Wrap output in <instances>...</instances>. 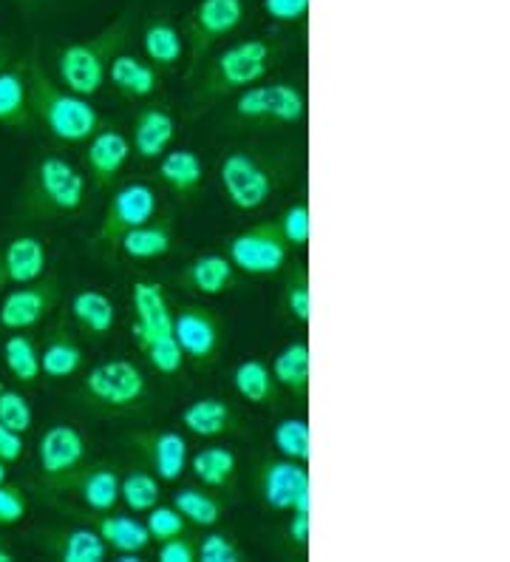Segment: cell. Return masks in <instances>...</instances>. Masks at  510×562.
I'll return each instance as SVG.
<instances>
[{"mask_svg":"<svg viewBox=\"0 0 510 562\" xmlns=\"http://www.w3.org/2000/svg\"><path fill=\"white\" fill-rule=\"evenodd\" d=\"M284 57V46L270 37H245L225 46L207 66H202L199 82L188 100V117H202L204 111L222 103L225 97L238 94L241 89L261 82ZM196 80V77H193Z\"/></svg>","mask_w":510,"mask_h":562,"instance_id":"cell-1","label":"cell"},{"mask_svg":"<svg viewBox=\"0 0 510 562\" xmlns=\"http://www.w3.org/2000/svg\"><path fill=\"white\" fill-rule=\"evenodd\" d=\"M26 89L34 123L43 125L57 143H89L97 131L109 125L100 111L89 103V97L66 89L60 80L43 69L37 57L26 60Z\"/></svg>","mask_w":510,"mask_h":562,"instance_id":"cell-2","label":"cell"},{"mask_svg":"<svg viewBox=\"0 0 510 562\" xmlns=\"http://www.w3.org/2000/svg\"><path fill=\"white\" fill-rule=\"evenodd\" d=\"M89 177L60 154H43L32 162L23 179L18 211L26 220H63L86 205Z\"/></svg>","mask_w":510,"mask_h":562,"instance_id":"cell-3","label":"cell"},{"mask_svg":"<svg viewBox=\"0 0 510 562\" xmlns=\"http://www.w3.org/2000/svg\"><path fill=\"white\" fill-rule=\"evenodd\" d=\"M134 37V18L131 12L120 14L114 23L97 32L89 41L68 43L55 52L57 80L75 94L94 97L109 82V66L120 52H125Z\"/></svg>","mask_w":510,"mask_h":562,"instance_id":"cell-4","label":"cell"},{"mask_svg":"<svg viewBox=\"0 0 510 562\" xmlns=\"http://www.w3.org/2000/svg\"><path fill=\"white\" fill-rule=\"evenodd\" d=\"M286 177V162L279 154L238 148L218 165L225 196L236 211L252 213L264 207Z\"/></svg>","mask_w":510,"mask_h":562,"instance_id":"cell-5","label":"cell"},{"mask_svg":"<svg viewBox=\"0 0 510 562\" xmlns=\"http://www.w3.org/2000/svg\"><path fill=\"white\" fill-rule=\"evenodd\" d=\"M148 398V378L128 358H109L91 367L80 381L77 401L86 409L102 415H123L134 412Z\"/></svg>","mask_w":510,"mask_h":562,"instance_id":"cell-6","label":"cell"},{"mask_svg":"<svg viewBox=\"0 0 510 562\" xmlns=\"http://www.w3.org/2000/svg\"><path fill=\"white\" fill-rule=\"evenodd\" d=\"M306 117V94L286 80L252 82L236 94L230 105V125L267 128V125H298Z\"/></svg>","mask_w":510,"mask_h":562,"instance_id":"cell-7","label":"cell"},{"mask_svg":"<svg viewBox=\"0 0 510 562\" xmlns=\"http://www.w3.org/2000/svg\"><path fill=\"white\" fill-rule=\"evenodd\" d=\"M245 0H199L184 18V46H188V71L184 80L199 75L216 43L230 37L245 23Z\"/></svg>","mask_w":510,"mask_h":562,"instance_id":"cell-8","label":"cell"},{"mask_svg":"<svg viewBox=\"0 0 510 562\" xmlns=\"http://www.w3.org/2000/svg\"><path fill=\"white\" fill-rule=\"evenodd\" d=\"M159 213V196L157 191L145 182H128L120 191H114L109 207L102 213L100 225L94 231V239H91V247L102 259H114L116 247H120V239L128 234L131 227L143 225L150 216Z\"/></svg>","mask_w":510,"mask_h":562,"instance_id":"cell-9","label":"cell"},{"mask_svg":"<svg viewBox=\"0 0 510 562\" xmlns=\"http://www.w3.org/2000/svg\"><path fill=\"white\" fill-rule=\"evenodd\" d=\"M173 336L196 370H211L227 347V322L207 304H184L173 313Z\"/></svg>","mask_w":510,"mask_h":562,"instance_id":"cell-10","label":"cell"},{"mask_svg":"<svg viewBox=\"0 0 510 562\" xmlns=\"http://www.w3.org/2000/svg\"><path fill=\"white\" fill-rule=\"evenodd\" d=\"M252 492L270 512L290 515L309 508V469L301 460L261 458L252 467Z\"/></svg>","mask_w":510,"mask_h":562,"instance_id":"cell-11","label":"cell"},{"mask_svg":"<svg viewBox=\"0 0 510 562\" xmlns=\"http://www.w3.org/2000/svg\"><path fill=\"white\" fill-rule=\"evenodd\" d=\"M293 247L286 245L284 234L275 220H264L236 234L227 245V259L236 265L238 273L245 276H279L286 270V259Z\"/></svg>","mask_w":510,"mask_h":562,"instance_id":"cell-12","label":"cell"},{"mask_svg":"<svg viewBox=\"0 0 510 562\" xmlns=\"http://www.w3.org/2000/svg\"><path fill=\"white\" fill-rule=\"evenodd\" d=\"M120 467L109 460H97V463H82L71 472L52 477V481H37V488L43 494H71L80 501L82 508L89 512H114L120 506Z\"/></svg>","mask_w":510,"mask_h":562,"instance_id":"cell-13","label":"cell"},{"mask_svg":"<svg viewBox=\"0 0 510 562\" xmlns=\"http://www.w3.org/2000/svg\"><path fill=\"white\" fill-rule=\"evenodd\" d=\"M63 302V284L57 276H41V279L12 288L0 295V329L7 333H26L46 322Z\"/></svg>","mask_w":510,"mask_h":562,"instance_id":"cell-14","label":"cell"},{"mask_svg":"<svg viewBox=\"0 0 510 562\" xmlns=\"http://www.w3.org/2000/svg\"><path fill=\"white\" fill-rule=\"evenodd\" d=\"M125 446L139 454L145 469H150L162 483L182 481L184 469L191 463V443L177 429H139L125 435Z\"/></svg>","mask_w":510,"mask_h":562,"instance_id":"cell-15","label":"cell"},{"mask_svg":"<svg viewBox=\"0 0 510 562\" xmlns=\"http://www.w3.org/2000/svg\"><path fill=\"white\" fill-rule=\"evenodd\" d=\"M77 520L89 522L102 542L114 551L116 562H139V554L154 546L148 535V526L143 520H136L131 515H114V512H89V508H75V506H60Z\"/></svg>","mask_w":510,"mask_h":562,"instance_id":"cell-16","label":"cell"},{"mask_svg":"<svg viewBox=\"0 0 510 562\" xmlns=\"http://www.w3.org/2000/svg\"><path fill=\"white\" fill-rule=\"evenodd\" d=\"M131 154V139L125 137L123 131L114 128V125H105L94 134V137L86 143V151H82V162H86V177H89L91 188L94 191H109L114 186L123 168L128 165Z\"/></svg>","mask_w":510,"mask_h":562,"instance_id":"cell-17","label":"cell"},{"mask_svg":"<svg viewBox=\"0 0 510 562\" xmlns=\"http://www.w3.org/2000/svg\"><path fill=\"white\" fill-rule=\"evenodd\" d=\"M89 460V440L71 424H52L37 440L41 481H52Z\"/></svg>","mask_w":510,"mask_h":562,"instance_id":"cell-18","label":"cell"},{"mask_svg":"<svg viewBox=\"0 0 510 562\" xmlns=\"http://www.w3.org/2000/svg\"><path fill=\"white\" fill-rule=\"evenodd\" d=\"M48 250L37 236H14L0 245V295L46 276Z\"/></svg>","mask_w":510,"mask_h":562,"instance_id":"cell-19","label":"cell"},{"mask_svg":"<svg viewBox=\"0 0 510 562\" xmlns=\"http://www.w3.org/2000/svg\"><path fill=\"white\" fill-rule=\"evenodd\" d=\"M131 310H134V324L131 336H170L173 333V313L168 290L162 281L139 279L131 288Z\"/></svg>","mask_w":510,"mask_h":562,"instance_id":"cell-20","label":"cell"},{"mask_svg":"<svg viewBox=\"0 0 510 562\" xmlns=\"http://www.w3.org/2000/svg\"><path fill=\"white\" fill-rule=\"evenodd\" d=\"M82 363H86V352H82V344L80 338H77L75 324H71V318L60 316L55 322V327L48 329L46 338H43V378H48V381H66V378L80 375Z\"/></svg>","mask_w":510,"mask_h":562,"instance_id":"cell-21","label":"cell"},{"mask_svg":"<svg viewBox=\"0 0 510 562\" xmlns=\"http://www.w3.org/2000/svg\"><path fill=\"white\" fill-rule=\"evenodd\" d=\"M177 284L193 295H225L241 288V273L227 256L202 254L179 270Z\"/></svg>","mask_w":510,"mask_h":562,"instance_id":"cell-22","label":"cell"},{"mask_svg":"<svg viewBox=\"0 0 510 562\" xmlns=\"http://www.w3.org/2000/svg\"><path fill=\"white\" fill-rule=\"evenodd\" d=\"M173 245H177V220L170 211H162L143 225L131 227L128 234L120 239L116 256L131 261H154L165 259L173 250Z\"/></svg>","mask_w":510,"mask_h":562,"instance_id":"cell-23","label":"cell"},{"mask_svg":"<svg viewBox=\"0 0 510 562\" xmlns=\"http://www.w3.org/2000/svg\"><path fill=\"white\" fill-rule=\"evenodd\" d=\"M37 542L52 560L60 562H102L109 557V546L89 522L71 528H43L37 531Z\"/></svg>","mask_w":510,"mask_h":562,"instance_id":"cell-24","label":"cell"},{"mask_svg":"<svg viewBox=\"0 0 510 562\" xmlns=\"http://www.w3.org/2000/svg\"><path fill=\"white\" fill-rule=\"evenodd\" d=\"M177 139V120L162 103H148L136 111L131 125V148L139 159H159Z\"/></svg>","mask_w":510,"mask_h":562,"instance_id":"cell-25","label":"cell"},{"mask_svg":"<svg viewBox=\"0 0 510 562\" xmlns=\"http://www.w3.org/2000/svg\"><path fill=\"white\" fill-rule=\"evenodd\" d=\"M179 424L196 438H225V435H238L245 426L238 418L236 406L225 398H196L184 406L179 415Z\"/></svg>","mask_w":510,"mask_h":562,"instance_id":"cell-26","label":"cell"},{"mask_svg":"<svg viewBox=\"0 0 510 562\" xmlns=\"http://www.w3.org/2000/svg\"><path fill=\"white\" fill-rule=\"evenodd\" d=\"M109 86L123 100H148L162 89V71L145 57L120 52L109 66Z\"/></svg>","mask_w":510,"mask_h":562,"instance_id":"cell-27","label":"cell"},{"mask_svg":"<svg viewBox=\"0 0 510 562\" xmlns=\"http://www.w3.org/2000/svg\"><path fill=\"white\" fill-rule=\"evenodd\" d=\"M159 182L168 188L179 202H193L202 196L204 162L191 148H168L157 165Z\"/></svg>","mask_w":510,"mask_h":562,"instance_id":"cell-28","label":"cell"},{"mask_svg":"<svg viewBox=\"0 0 510 562\" xmlns=\"http://www.w3.org/2000/svg\"><path fill=\"white\" fill-rule=\"evenodd\" d=\"M68 318L75 324L77 336L89 338V341H102L111 336L116 324V307L109 295L100 290H77L68 304Z\"/></svg>","mask_w":510,"mask_h":562,"instance_id":"cell-29","label":"cell"},{"mask_svg":"<svg viewBox=\"0 0 510 562\" xmlns=\"http://www.w3.org/2000/svg\"><path fill=\"white\" fill-rule=\"evenodd\" d=\"M230 381L238 398L247 401V404L270 406V409L284 404V390L272 375L270 363L261 361V358H247V361L236 363Z\"/></svg>","mask_w":510,"mask_h":562,"instance_id":"cell-30","label":"cell"},{"mask_svg":"<svg viewBox=\"0 0 510 562\" xmlns=\"http://www.w3.org/2000/svg\"><path fill=\"white\" fill-rule=\"evenodd\" d=\"M32 109H29L26 89V63L0 69V128L32 131Z\"/></svg>","mask_w":510,"mask_h":562,"instance_id":"cell-31","label":"cell"},{"mask_svg":"<svg viewBox=\"0 0 510 562\" xmlns=\"http://www.w3.org/2000/svg\"><path fill=\"white\" fill-rule=\"evenodd\" d=\"M143 52L145 60H150L159 71H177L184 60V35L165 18L150 21L143 29Z\"/></svg>","mask_w":510,"mask_h":562,"instance_id":"cell-32","label":"cell"},{"mask_svg":"<svg viewBox=\"0 0 510 562\" xmlns=\"http://www.w3.org/2000/svg\"><path fill=\"white\" fill-rule=\"evenodd\" d=\"M188 467H191L199 486L211 488V492H227L236 483L238 454L230 446H204L193 454Z\"/></svg>","mask_w":510,"mask_h":562,"instance_id":"cell-33","label":"cell"},{"mask_svg":"<svg viewBox=\"0 0 510 562\" xmlns=\"http://www.w3.org/2000/svg\"><path fill=\"white\" fill-rule=\"evenodd\" d=\"M270 370L286 395H293L298 404H306L309 398V344H286L284 350L272 358Z\"/></svg>","mask_w":510,"mask_h":562,"instance_id":"cell-34","label":"cell"},{"mask_svg":"<svg viewBox=\"0 0 510 562\" xmlns=\"http://www.w3.org/2000/svg\"><path fill=\"white\" fill-rule=\"evenodd\" d=\"M313 281H309V268L304 261H295L290 265V270L284 273V284H281L279 307L286 318H293L295 324L306 327L309 316H313Z\"/></svg>","mask_w":510,"mask_h":562,"instance_id":"cell-35","label":"cell"},{"mask_svg":"<svg viewBox=\"0 0 510 562\" xmlns=\"http://www.w3.org/2000/svg\"><path fill=\"white\" fill-rule=\"evenodd\" d=\"M3 363H7L9 375L23 386H34L41 381V347L26 333H12L3 341Z\"/></svg>","mask_w":510,"mask_h":562,"instance_id":"cell-36","label":"cell"},{"mask_svg":"<svg viewBox=\"0 0 510 562\" xmlns=\"http://www.w3.org/2000/svg\"><path fill=\"white\" fill-rule=\"evenodd\" d=\"M136 350L143 352L148 367L162 378H179L184 372V352L177 336H134Z\"/></svg>","mask_w":510,"mask_h":562,"instance_id":"cell-37","label":"cell"},{"mask_svg":"<svg viewBox=\"0 0 510 562\" xmlns=\"http://www.w3.org/2000/svg\"><path fill=\"white\" fill-rule=\"evenodd\" d=\"M173 506L179 508V515L191 522L193 528H216L225 517V503L218 501L216 494L204 492L202 488H179L173 494Z\"/></svg>","mask_w":510,"mask_h":562,"instance_id":"cell-38","label":"cell"},{"mask_svg":"<svg viewBox=\"0 0 510 562\" xmlns=\"http://www.w3.org/2000/svg\"><path fill=\"white\" fill-rule=\"evenodd\" d=\"M159 483L162 481L150 469H128L120 477V503H125L134 515H145L162 501V486Z\"/></svg>","mask_w":510,"mask_h":562,"instance_id":"cell-39","label":"cell"},{"mask_svg":"<svg viewBox=\"0 0 510 562\" xmlns=\"http://www.w3.org/2000/svg\"><path fill=\"white\" fill-rule=\"evenodd\" d=\"M272 446L281 458L309 463V424L306 418H284L272 426Z\"/></svg>","mask_w":510,"mask_h":562,"instance_id":"cell-40","label":"cell"},{"mask_svg":"<svg viewBox=\"0 0 510 562\" xmlns=\"http://www.w3.org/2000/svg\"><path fill=\"white\" fill-rule=\"evenodd\" d=\"M0 424L9 426V429H18L23 435L34 424V409L26 401V395L7 384H0Z\"/></svg>","mask_w":510,"mask_h":562,"instance_id":"cell-41","label":"cell"},{"mask_svg":"<svg viewBox=\"0 0 510 562\" xmlns=\"http://www.w3.org/2000/svg\"><path fill=\"white\" fill-rule=\"evenodd\" d=\"M145 526H148V535L154 542H162V540H170V537H179V535H188L191 531V522L184 520L182 515H179L177 506H162V503H157V506L150 508V512H145Z\"/></svg>","mask_w":510,"mask_h":562,"instance_id":"cell-42","label":"cell"},{"mask_svg":"<svg viewBox=\"0 0 510 562\" xmlns=\"http://www.w3.org/2000/svg\"><path fill=\"white\" fill-rule=\"evenodd\" d=\"M275 222H279L286 245L293 247V250H306V245H309V205L304 200L284 207L275 216Z\"/></svg>","mask_w":510,"mask_h":562,"instance_id":"cell-43","label":"cell"},{"mask_svg":"<svg viewBox=\"0 0 510 562\" xmlns=\"http://www.w3.org/2000/svg\"><path fill=\"white\" fill-rule=\"evenodd\" d=\"M245 551L238 549L227 531H211V535L199 540V562H241Z\"/></svg>","mask_w":510,"mask_h":562,"instance_id":"cell-44","label":"cell"},{"mask_svg":"<svg viewBox=\"0 0 510 562\" xmlns=\"http://www.w3.org/2000/svg\"><path fill=\"white\" fill-rule=\"evenodd\" d=\"M29 512V497L21 486L0 483V526H18Z\"/></svg>","mask_w":510,"mask_h":562,"instance_id":"cell-45","label":"cell"},{"mask_svg":"<svg viewBox=\"0 0 510 562\" xmlns=\"http://www.w3.org/2000/svg\"><path fill=\"white\" fill-rule=\"evenodd\" d=\"M159 562H196L199 560V540L193 537V531L179 537H170V540L159 542L157 549Z\"/></svg>","mask_w":510,"mask_h":562,"instance_id":"cell-46","label":"cell"},{"mask_svg":"<svg viewBox=\"0 0 510 562\" xmlns=\"http://www.w3.org/2000/svg\"><path fill=\"white\" fill-rule=\"evenodd\" d=\"M264 12L270 14L275 23H304L306 14H309V0H261Z\"/></svg>","mask_w":510,"mask_h":562,"instance_id":"cell-47","label":"cell"},{"mask_svg":"<svg viewBox=\"0 0 510 562\" xmlns=\"http://www.w3.org/2000/svg\"><path fill=\"white\" fill-rule=\"evenodd\" d=\"M290 515L293 517H290L284 528V540L290 549L306 557V549H309V508H298V512H290Z\"/></svg>","mask_w":510,"mask_h":562,"instance_id":"cell-48","label":"cell"},{"mask_svg":"<svg viewBox=\"0 0 510 562\" xmlns=\"http://www.w3.org/2000/svg\"><path fill=\"white\" fill-rule=\"evenodd\" d=\"M23 454H26L23 432L0 424V460H3V463H18V460H23Z\"/></svg>","mask_w":510,"mask_h":562,"instance_id":"cell-49","label":"cell"},{"mask_svg":"<svg viewBox=\"0 0 510 562\" xmlns=\"http://www.w3.org/2000/svg\"><path fill=\"white\" fill-rule=\"evenodd\" d=\"M9 60H12V52H9V46H3V43H0V69H7Z\"/></svg>","mask_w":510,"mask_h":562,"instance_id":"cell-50","label":"cell"},{"mask_svg":"<svg viewBox=\"0 0 510 562\" xmlns=\"http://www.w3.org/2000/svg\"><path fill=\"white\" fill-rule=\"evenodd\" d=\"M7 481H9V463L0 460V483H7Z\"/></svg>","mask_w":510,"mask_h":562,"instance_id":"cell-51","label":"cell"},{"mask_svg":"<svg viewBox=\"0 0 510 562\" xmlns=\"http://www.w3.org/2000/svg\"><path fill=\"white\" fill-rule=\"evenodd\" d=\"M14 560V554L9 549H3V546H0V562H12Z\"/></svg>","mask_w":510,"mask_h":562,"instance_id":"cell-52","label":"cell"}]
</instances>
